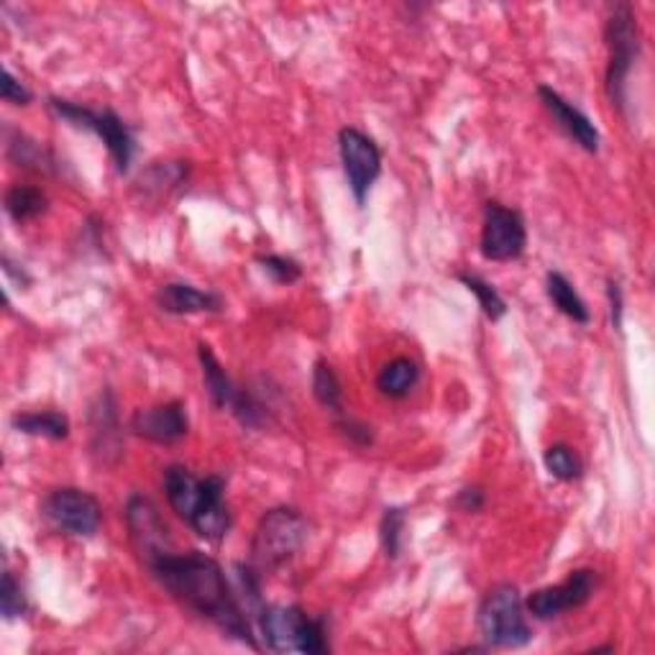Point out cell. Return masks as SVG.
Returning <instances> with one entry per match:
<instances>
[{"instance_id": "obj_22", "label": "cell", "mask_w": 655, "mask_h": 655, "mask_svg": "<svg viewBox=\"0 0 655 655\" xmlns=\"http://www.w3.org/2000/svg\"><path fill=\"white\" fill-rule=\"evenodd\" d=\"M6 212L13 223H29L39 216H44L49 208V198L41 187L34 185H13L11 190L6 193Z\"/></svg>"}, {"instance_id": "obj_11", "label": "cell", "mask_w": 655, "mask_h": 655, "mask_svg": "<svg viewBox=\"0 0 655 655\" xmlns=\"http://www.w3.org/2000/svg\"><path fill=\"white\" fill-rule=\"evenodd\" d=\"M600 581H602L600 571L573 569L561 584L536 589V592L526 600V610L536 620H543V622L555 620L561 617V614L579 610L592 602L596 589H600Z\"/></svg>"}, {"instance_id": "obj_5", "label": "cell", "mask_w": 655, "mask_h": 655, "mask_svg": "<svg viewBox=\"0 0 655 655\" xmlns=\"http://www.w3.org/2000/svg\"><path fill=\"white\" fill-rule=\"evenodd\" d=\"M310 538V520L294 507H272L261 514L251 538V566L259 573L290 563Z\"/></svg>"}, {"instance_id": "obj_9", "label": "cell", "mask_w": 655, "mask_h": 655, "mask_svg": "<svg viewBox=\"0 0 655 655\" xmlns=\"http://www.w3.org/2000/svg\"><path fill=\"white\" fill-rule=\"evenodd\" d=\"M528 246V228L526 218L518 208L491 200L485 205V220H481L479 251L487 261H514L526 253Z\"/></svg>"}, {"instance_id": "obj_13", "label": "cell", "mask_w": 655, "mask_h": 655, "mask_svg": "<svg viewBox=\"0 0 655 655\" xmlns=\"http://www.w3.org/2000/svg\"><path fill=\"white\" fill-rule=\"evenodd\" d=\"M126 526L131 543H134V551L138 561L152 559L154 553L164 551V548H171V536L167 522L162 520L159 507L152 502L149 497L144 495H131L126 502Z\"/></svg>"}, {"instance_id": "obj_31", "label": "cell", "mask_w": 655, "mask_h": 655, "mask_svg": "<svg viewBox=\"0 0 655 655\" xmlns=\"http://www.w3.org/2000/svg\"><path fill=\"white\" fill-rule=\"evenodd\" d=\"M0 97H3L6 103H11V105H29L31 101H34V93H31V90L23 85V82H19L13 77V72L11 70H3V82H0Z\"/></svg>"}, {"instance_id": "obj_27", "label": "cell", "mask_w": 655, "mask_h": 655, "mask_svg": "<svg viewBox=\"0 0 655 655\" xmlns=\"http://www.w3.org/2000/svg\"><path fill=\"white\" fill-rule=\"evenodd\" d=\"M405 522H407V510H405V507H387V510L382 512L380 543H382L384 555H387L389 561L399 559V553H403Z\"/></svg>"}, {"instance_id": "obj_4", "label": "cell", "mask_w": 655, "mask_h": 655, "mask_svg": "<svg viewBox=\"0 0 655 655\" xmlns=\"http://www.w3.org/2000/svg\"><path fill=\"white\" fill-rule=\"evenodd\" d=\"M477 627L487 648H526L532 641V627L520 589L510 581L487 589L477 610Z\"/></svg>"}, {"instance_id": "obj_30", "label": "cell", "mask_w": 655, "mask_h": 655, "mask_svg": "<svg viewBox=\"0 0 655 655\" xmlns=\"http://www.w3.org/2000/svg\"><path fill=\"white\" fill-rule=\"evenodd\" d=\"M335 428L341 430V436L349 440V444H354L356 448H366L374 444V430L372 425H366L362 420H356V417H351L349 413L335 417Z\"/></svg>"}, {"instance_id": "obj_28", "label": "cell", "mask_w": 655, "mask_h": 655, "mask_svg": "<svg viewBox=\"0 0 655 655\" xmlns=\"http://www.w3.org/2000/svg\"><path fill=\"white\" fill-rule=\"evenodd\" d=\"M29 612V600L23 592L21 581L15 579L11 569L3 571V581H0V614L6 620H19Z\"/></svg>"}, {"instance_id": "obj_24", "label": "cell", "mask_w": 655, "mask_h": 655, "mask_svg": "<svg viewBox=\"0 0 655 655\" xmlns=\"http://www.w3.org/2000/svg\"><path fill=\"white\" fill-rule=\"evenodd\" d=\"M456 280L461 282L466 290H469L474 298H477L481 313H485L491 323L502 321V318L507 315V302L502 294L497 292L495 284H489L485 277L474 274V272H458Z\"/></svg>"}, {"instance_id": "obj_7", "label": "cell", "mask_w": 655, "mask_h": 655, "mask_svg": "<svg viewBox=\"0 0 655 655\" xmlns=\"http://www.w3.org/2000/svg\"><path fill=\"white\" fill-rule=\"evenodd\" d=\"M604 41L610 49L607 75H604V90L612 108L625 111L627 105V80L633 72L637 56H641V34H637V19L630 3L610 6L607 23H604Z\"/></svg>"}, {"instance_id": "obj_8", "label": "cell", "mask_w": 655, "mask_h": 655, "mask_svg": "<svg viewBox=\"0 0 655 655\" xmlns=\"http://www.w3.org/2000/svg\"><path fill=\"white\" fill-rule=\"evenodd\" d=\"M41 518L72 538H93L103 526V505L77 487H56L41 502Z\"/></svg>"}, {"instance_id": "obj_10", "label": "cell", "mask_w": 655, "mask_h": 655, "mask_svg": "<svg viewBox=\"0 0 655 655\" xmlns=\"http://www.w3.org/2000/svg\"><path fill=\"white\" fill-rule=\"evenodd\" d=\"M339 154L343 164V175H346L349 190L354 195V202L364 208L368 200V193L376 179L382 175V152L376 142L364 131L354 126H346L339 131Z\"/></svg>"}, {"instance_id": "obj_23", "label": "cell", "mask_w": 655, "mask_h": 655, "mask_svg": "<svg viewBox=\"0 0 655 655\" xmlns=\"http://www.w3.org/2000/svg\"><path fill=\"white\" fill-rule=\"evenodd\" d=\"M313 397L318 405L325 407L333 417L346 415V407H343V387L339 374L331 362L325 358H318L313 366Z\"/></svg>"}, {"instance_id": "obj_12", "label": "cell", "mask_w": 655, "mask_h": 655, "mask_svg": "<svg viewBox=\"0 0 655 655\" xmlns=\"http://www.w3.org/2000/svg\"><path fill=\"white\" fill-rule=\"evenodd\" d=\"M128 430L136 438L149 440L157 446H175L179 440L187 438L190 433V417H187V407L179 399H169V403L152 405V407H138L128 420Z\"/></svg>"}, {"instance_id": "obj_1", "label": "cell", "mask_w": 655, "mask_h": 655, "mask_svg": "<svg viewBox=\"0 0 655 655\" xmlns=\"http://www.w3.org/2000/svg\"><path fill=\"white\" fill-rule=\"evenodd\" d=\"M144 566L164 592L185 610L208 620L223 633V637L249 645L251 651H261L251 614L241 604L239 592L226 579L216 559L198 551L177 553L171 545L146 559Z\"/></svg>"}, {"instance_id": "obj_18", "label": "cell", "mask_w": 655, "mask_h": 655, "mask_svg": "<svg viewBox=\"0 0 655 655\" xmlns=\"http://www.w3.org/2000/svg\"><path fill=\"white\" fill-rule=\"evenodd\" d=\"M420 364L409 356H397L384 364L376 374V389L389 399H405L420 382Z\"/></svg>"}, {"instance_id": "obj_20", "label": "cell", "mask_w": 655, "mask_h": 655, "mask_svg": "<svg viewBox=\"0 0 655 655\" xmlns=\"http://www.w3.org/2000/svg\"><path fill=\"white\" fill-rule=\"evenodd\" d=\"M545 294H548V300L553 302V308L559 310L561 315H566L569 321L579 323V325L592 323V313H589L584 298H581V294L576 292V287L571 284V280L563 272H548L545 274Z\"/></svg>"}, {"instance_id": "obj_33", "label": "cell", "mask_w": 655, "mask_h": 655, "mask_svg": "<svg viewBox=\"0 0 655 655\" xmlns=\"http://www.w3.org/2000/svg\"><path fill=\"white\" fill-rule=\"evenodd\" d=\"M607 302H610V321L614 331H622V315H625V298H622L620 282L610 277L607 280Z\"/></svg>"}, {"instance_id": "obj_29", "label": "cell", "mask_w": 655, "mask_h": 655, "mask_svg": "<svg viewBox=\"0 0 655 655\" xmlns=\"http://www.w3.org/2000/svg\"><path fill=\"white\" fill-rule=\"evenodd\" d=\"M257 264L277 284H294L302 280V264L284 253H259Z\"/></svg>"}, {"instance_id": "obj_25", "label": "cell", "mask_w": 655, "mask_h": 655, "mask_svg": "<svg viewBox=\"0 0 655 655\" xmlns=\"http://www.w3.org/2000/svg\"><path fill=\"white\" fill-rule=\"evenodd\" d=\"M543 464L545 471L551 474L553 479L563 481V485H571V481H579L584 477V461L569 444H553L543 450Z\"/></svg>"}, {"instance_id": "obj_21", "label": "cell", "mask_w": 655, "mask_h": 655, "mask_svg": "<svg viewBox=\"0 0 655 655\" xmlns=\"http://www.w3.org/2000/svg\"><path fill=\"white\" fill-rule=\"evenodd\" d=\"M15 433L31 438L64 440L70 436V417L60 409H39V413H15L11 417Z\"/></svg>"}, {"instance_id": "obj_16", "label": "cell", "mask_w": 655, "mask_h": 655, "mask_svg": "<svg viewBox=\"0 0 655 655\" xmlns=\"http://www.w3.org/2000/svg\"><path fill=\"white\" fill-rule=\"evenodd\" d=\"M154 302L162 313L167 315H200V313H223L226 302L218 292L200 290V287L187 282H167L162 284Z\"/></svg>"}, {"instance_id": "obj_17", "label": "cell", "mask_w": 655, "mask_h": 655, "mask_svg": "<svg viewBox=\"0 0 655 655\" xmlns=\"http://www.w3.org/2000/svg\"><path fill=\"white\" fill-rule=\"evenodd\" d=\"M198 362H200L205 392H208L210 403L218 409H226V407L231 409L236 395H239V387H236L223 364L218 362V356L212 354V349L205 341L198 343Z\"/></svg>"}, {"instance_id": "obj_15", "label": "cell", "mask_w": 655, "mask_h": 655, "mask_svg": "<svg viewBox=\"0 0 655 655\" xmlns=\"http://www.w3.org/2000/svg\"><path fill=\"white\" fill-rule=\"evenodd\" d=\"M90 436H93V454L103 464H116L123 454V436L118 423V405L111 389H103L90 405Z\"/></svg>"}, {"instance_id": "obj_6", "label": "cell", "mask_w": 655, "mask_h": 655, "mask_svg": "<svg viewBox=\"0 0 655 655\" xmlns=\"http://www.w3.org/2000/svg\"><path fill=\"white\" fill-rule=\"evenodd\" d=\"M49 111L60 121L70 123L72 128L90 131V134L103 138L118 175H128L131 162H134L136 154V138L134 131L128 128V123L116 111L90 108V105L67 101V97H49Z\"/></svg>"}, {"instance_id": "obj_19", "label": "cell", "mask_w": 655, "mask_h": 655, "mask_svg": "<svg viewBox=\"0 0 655 655\" xmlns=\"http://www.w3.org/2000/svg\"><path fill=\"white\" fill-rule=\"evenodd\" d=\"M6 154L15 167L31 169V171H54L60 164H56V157L46 146H41L34 138H29L21 131H6Z\"/></svg>"}, {"instance_id": "obj_14", "label": "cell", "mask_w": 655, "mask_h": 655, "mask_svg": "<svg viewBox=\"0 0 655 655\" xmlns=\"http://www.w3.org/2000/svg\"><path fill=\"white\" fill-rule=\"evenodd\" d=\"M538 97L540 103H543V108L551 113L555 126H559L579 149H584L586 154H600L602 134L584 111L576 108V105L566 101V97L551 85H538Z\"/></svg>"}, {"instance_id": "obj_26", "label": "cell", "mask_w": 655, "mask_h": 655, "mask_svg": "<svg viewBox=\"0 0 655 655\" xmlns=\"http://www.w3.org/2000/svg\"><path fill=\"white\" fill-rule=\"evenodd\" d=\"M187 179V162H159L146 169L142 177V187L152 195H169L179 190Z\"/></svg>"}, {"instance_id": "obj_32", "label": "cell", "mask_w": 655, "mask_h": 655, "mask_svg": "<svg viewBox=\"0 0 655 655\" xmlns=\"http://www.w3.org/2000/svg\"><path fill=\"white\" fill-rule=\"evenodd\" d=\"M454 507H456V510L466 512V514H477V512H481V510H485V507H487V491H485V487H479V485L464 487V489L456 495Z\"/></svg>"}, {"instance_id": "obj_2", "label": "cell", "mask_w": 655, "mask_h": 655, "mask_svg": "<svg viewBox=\"0 0 655 655\" xmlns=\"http://www.w3.org/2000/svg\"><path fill=\"white\" fill-rule=\"evenodd\" d=\"M164 497L177 518H183L205 543H220L233 528L226 499V479L220 474L195 477L183 464H169L162 474Z\"/></svg>"}, {"instance_id": "obj_3", "label": "cell", "mask_w": 655, "mask_h": 655, "mask_svg": "<svg viewBox=\"0 0 655 655\" xmlns=\"http://www.w3.org/2000/svg\"><path fill=\"white\" fill-rule=\"evenodd\" d=\"M253 627L261 641V648L274 653H331L328 643V620L313 617L300 604H261L253 614Z\"/></svg>"}]
</instances>
